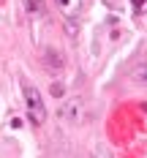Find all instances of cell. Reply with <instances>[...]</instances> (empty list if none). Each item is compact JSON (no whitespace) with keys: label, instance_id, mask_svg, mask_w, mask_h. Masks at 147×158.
<instances>
[{"label":"cell","instance_id":"obj_1","mask_svg":"<svg viewBox=\"0 0 147 158\" xmlns=\"http://www.w3.org/2000/svg\"><path fill=\"white\" fill-rule=\"evenodd\" d=\"M25 104H27V117H30V123L41 126L44 117H47V106H44V101H41L38 90L30 87V85H25Z\"/></svg>","mask_w":147,"mask_h":158},{"label":"cell","instance_id":"obj_2","mask_svg":"<svg viewBox=\"0 0 147 158\" xmlns=\"http://www.w3.org/2000/svg\"><path fill=\"white\" fill-rule=\"evenodd\" d=\"M55 3H57V8H60L65 16H76L82 11V3H84V0H55Z\"/></svg>","mask_w":147,"mask_h":158},{"label":"cell","instance_id":"obj_3","mask_svg":"<svg viewBox=\"0 0 147 158\" xmlns=\"http://www.w3.org/2000/svg\"><path fill=\"white\" fill-rule=\"evenodd\" d=\"M131 6H133L136 14H145L147 11V0H131Z\"/></svg>","mask_w":147,"mask_h":158},{"label":"cell","instance_id":"obj_4","mask_svg":"<svg viewBox=\"0 0 147 158\" xmlns=\"http://www.w3.org/2000/svg\"><path fill=\"white\" fill-rule=\"evenodd\" d=\"M136 79H139L142 85H147V65H139V68H136Z\"/></svg>","mask_w":147,"mask_h":158}]
</instances>
